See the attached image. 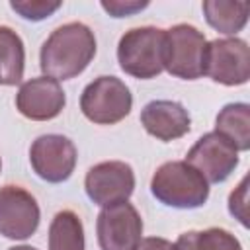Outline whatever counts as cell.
Here are the masks:
<instances>
[{
  "label": "cell",
  "mask_w": 250,
  "mask_h": 250,
  "mask_svg": "<svg viewBox=\"0 0 250 250\" xmlns=\"http://www.w3.org/2000/svg\"><path fill=\"white\" fill-rule=\"evenodd\" d=\"M41 211L35 197L20 186L0 188V234L12 240L29 238L39 227Z\"/></svg>",
  "instance_id": "10"
},
{
  "label": "cell",
  "mask_w": 250,
  "mask_h": 250,
  "mask_svg": "<svg viewBox=\"0 0 250 250\" xmlns=\"http://www.w3.org/2000/svg\"><path fill=\"white\" fill-rule=\"evenodd\" d=\"M172 248V242L162 238V236H148V238H143L141 244L137 246V250H170Z\"/></svg>",
  "instance_id": "22"
},
{
  "label": "cell",
  "mask_w": 250,
  "mask_h": 250,
  "mask_svg": "<svg viewBox=\"0 0 250 250\" xmlns=\"http://www.w3.org/2000/svg\"><path fill=\"white\" fill-rule=\"evenodd\" d=\"M25 49L21 37L8 25H0V84L14 86L23 78Z\"/></svg>",
  "instance_id": "16"
},
{
  "label": "cell",
  "mask_w": 250,
  "mask_h": 250,
  "mask_svg": "<svg viewBox=\"0 0 250 250\" xmlns=\"http://www.w3.org/2000/svg\"><path fill=\"white\" fill-rule=\"evenodd\" d=\"M49 250H84V227L80 217L70 211H59L49 225Z\"/></svg>",
  "instance_id": "17"
},
{
  "label": "cell",
  "mask_w": 250,
  "mask_h": 250,
  "mask_svg": "<svg viewBox=\"0 0 250 250\" xmlns=\"http://www.w3.org/2000/svg\"><path fill=\"white\" fill-rule=\"evenodd\" d=\"M96 55L94 31L82 21H70L57 27L41 45L39 66L43 76L70 80L84 72Z\"/></svg>",
  "instance_id": "1"
},
{
  "label": "cell",
  "mask_w": 250,
  "mask_h": 250,
  "mask_svg": "<svg viewBox=\"0 0 250 250\" xmlns=\"http://www.w3.org/2000/svg\"><path fill=\"white\" fill-rule=\"evenodd\" d=\"M148 6V2H141V0H104L102 8L111 16V18H125V16H133L141 10H145Z\"/></svg>",
  "instance_id": "21"
},
{
  "label": "cell",
  "mask_w": 250,
  "mask_h": 250,
  "mask_svg": "<svg viewBox=\"0 0 250 250\" xmlns=\"http://www.w3.org/2000/svg\"><path fill=\"white\" fill-rule=\"evenodd\" d=\"M207 23L225 35H236L244 29L248 21L246 2H227V0H205L201 4Z\"/></svg>",
  "instance_id": "15"
},
{
  "label": "cell",
  "mask_w": 250,
  "mask_h": 250,
  "mask_svg": "<svg viewBox=\"0 0 250 250\" xmlns=\"http://www.w3.org/2000/svg\"><path fill=\"white\" fill-rule=\"evenodd\" d=\"M203 76L225 86H240L250 78V49L244 39L225 37L205 45Z\"/></svg>",
  "instance_id": "6"
},
{
  "label": "cell",
  "mask_w": 250,
  "mask_h": 250,
  "mask_svg": "<svg viewBox=\"0 0 250 250\" xmlns=\"http://www.w3.org/2000/svg\"><path fill=\"white\" fill-rule=\"evenodd\" d=\"M66 104L61 84L49 76H37L23 82L16 94L18 111L31 121L55 119Z\"/></svg>",
  "instance_id": "12"
},
{
  "label": "cell",
  "mask_w": 250,
  "mask_h": 250,
  "mask_svg": "<svg viewBox=\"0 0 250 250\" xmlns=\"http://www.w3.org/2000/svg\"><path fill=\"white\" fill-rule=\"evenodd\" d=\"M96 232L102 250H137L143 240V219L129 201L111 203L102 207Z\"/></svg>",
  "instance_id": "7"
},
{
  "label": "cell",
  "mask_w": 250,
  "mask_h": 250,
  "mask_svg": "<svg viewBox=\"0 0 250 250\" xmlns=\"http://www.w3.org/2000/svg\"><path fill=\"white\" fill-rule=\"evenodd\" d=\"M195 250H242V246L232 232L219 227H211L205 230H197Z\"/></svg>",
  "instance_id": "18"
},
{
  "label": "cell",
  "mask_w": 250,
  "mask_h": 250,
  "mask_svg": "<svg viewBox=\"0 0 250 250\" xmlns=\"http://www.w3.org/2000/svg\"><path fill=\"white\" fill-rule=\"evenodd\" d=\"M229 211L242 227H248V176L240 180V184L229 195Z\"/></svg>",
  "instance_id": "20"
},
{
  "label": "cell",
  "mask_w": 250,
  "mask_h": 250,
  "mask_svg": "<svg viewBox=\"0 0 250 250\" xmlns=\"http://www.w3.org/2000/svg\"><path fill=\"white\" fill-rule=\"evenodd\" d=\"M133 96L123 80L117 76L94 78L80 96V109L84 117L96 125H113L131 113Z\"/></svg>",
  "instance_id": "5"
},
{
  "label": "cell",
  "mask_w": 250,
  "mask_h": 250,
  "mask_svg": "<svg viewBox=\"0 0 250 250\" xmlns=\"http://www.w3.org/2000/svg\"><path fill=\"white\" fill-rule=\"evenodd\" d=\"M186 162L193 166L207 184H219L225 182L238 166V150L213 131L197 139L189 148Z\"/></svg>",
  "instance_id": "11"
},
{
  "label": "cell",
  "mask_w": 250,
  "mask_h": 250,
  "mask_svg": "<svg viewBox=\"0 0 250 250\" xmlns=\"http://www.w3.org/2000/svg\"><path fill=\"white\" fill-rule=\"evenodd\" d=\"M8 250H37V248L27 246V244H21V246H12V248H8Z\"/></svg>",
  "instance_id": "24"
},
{
  "label": "cell",
  "mask_w": 250,
  "mask_h": 250,
  "mask_svg": "<svg viewBox=\"0 0 250 250\" xmlns=\"http://www.w3.org/2000/svg\"><path fill=\"white\" fill-rule=\"evenodd\" d=\"M141 123L145 131L158 141H176L189 133L191 117L188 109L174 100H152L141 111Z\"/></svg>",
  "instance_id": "13"
},
{
  "label": "cell",
  "mask_w": 250,
  "mask_h": 250,
  "mask_svg": "<svg viewBox=\"0 0 250 250\" xmlns=\"http://www.w3.org/2000/svg\"><path fill=\"white\" fill-rule=\"evenodd\" d=\"M207 39L189 23H178L164 29L162 66L176 78L197 80L203 76V55Z\"/></svg>",
  "instance_id": "4"
},
{
  "label": "cell",
  "mask_w": 250,
  "mask_h": 250,
  "mask_svg": "<svg viewBox=\"0 0 250 250\" xmlns=\"http://www.w3.org/2000/svg\"><path fill=\"white\" fill-rule=\"evenodd\" d=\"M215 133L230 143L238 152L250 148V105L244 102L227 104L217 119H215Z\"/></svg>",
  "instance_id": "14"
},
{
  "label": "cell",
  "mask_w": 250,
  "mask_h": 250,
  "mask_svg": "<svg viewBox=\"0 0 250 250\" xmlns=\"http://www.w3.org/2000/svg\"><path fill=\"white\" fill-rule=\"evenodd\" d=\"M0 170H2V160H0Z\"/></svg>",
  "instance_id": "25"
},
{
  "label": "cell",
  "mask_w": 250,
  "mask_h": 250,
  "mask_svg": "<svg viewBox=\"0 0 250 250\" xmlns=\"http://www.w3.org/2000/svg\"><path fill=\"white\" fill-rule=\"evenodd\" d=\"M164 29L154 25L133 27L125 31L117 43V62L121 70L133 78H156L162 66Z\"/></svg>",
  "instance_id": "3"
},
{
  "label": "cell",
  "mask_w": 250,
  "mask_h": 250,
  "mask_svg": "<svg viewBox=\"0 0 250 250\" xmlns=\"http://www.w3.org/2000/svg\"><path fill=\"white\" fill-rule=\"evenodd\" d=\"M86 195L100 207L127 201L135 189V172L123 160H105L92 166L84 178Z\"/></svg>",
  "instance_id": "9"
},
{
  "label": "cell",
  "mask_w": 250,
  "mask_h": 250,
  "mask_svg": "<svg viewBox=\"0 0 250 250\" xmlns=\"http://www.w3.org/2000/svg\"><path fill=\"white\" fill-rule=\"evenodd\" d=\"M152 195L174 209H197L209 197L207 180L186 160H170L156 168L150 180Z\"/></svg>",
  "instance_id": "2"
},
{
  "label": "cell",
  "mask_w": 250,
  "mask_h": 250,
  "mask_svg": "<svg viewBox=\"0 0 250 250\" xmlns=\"http://www.w3.org/2000/svg\"><path fill=\"white\" fill-rule=\"evenodd\" d=\"M29 162L33 172L41 180L49 184H61L68 180L74 172L76 146L64 135H57V133L41 135L31 143Z\"/></svg>",
  "instance_id": "8"
},
{
  "label": "cell",
  "mask_w": 250,
  "mask_h": 250,
  "mask_svg": "<svg viewBox=\"0 0 250 250\" xmlns=\"http://www.w3.org/2000/svg\"><path fill=\"white\" fill-rule=\"evenodd\" d=\"M61 6H62L61 2H49V0H12L10 2V8L16 14L31 21H41L53 16Z\"/></svg>",
  "instance_id": "19"
},
{
  "label": "cell",
  "mask_w": 250,
  "mask_h": 250,
  "mask_svg": "<svg viewBox=\"0 0 250 250\" xmlns=\"http://www.w3.org/2000/svg\"><path fill=\"white\" fill-rule=\"evenodd\" d=\"M195 234H197V230H188V232L180 234L170 250H195Z\"/></svg>",
  "instance_id": "23"
}]
</instances>
